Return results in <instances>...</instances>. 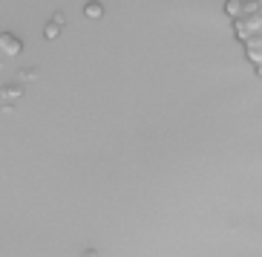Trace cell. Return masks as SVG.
Returning a JSON list of instances; mask_svg holds the SVG:
<instances>
[{"label":"cell","instance_id":"1","mask_svg":"<svg viewBox=\"0 0 262 257\" xmlns=\"http://www.w3.org/2000/svg\"><path fill=\"white\" fill-rule=\"evenodd\" d=\"M259 32H262V3L259 0H245L242 17L233 21V35H236L242 44H248V41L256 38Z\"/></svg>","mask_w":262,"mask_h":257},{"label":"cell","instance_id":"2","mask_svg":"<svg viewBox=\"0 0 262 257\" xmlns=\"http://www.w3.org/2000/svg\"><path fill=\"white\" fill-rule=\"evenodd\" d=\"M24 52V41L12 35V32H0V55L3 58H17Z\"/></svg>","mask_w":262,"mask_h":257},{"label":"cell","instance_id":"3","mask_svg":"<svg viewBox=\"0 0 262 257\" xmlns=\"http://www.w3.org/2000/svg\"><path fill=\"white\" fill-rule=\"evenodd\" d=\"M20 95H24V87H20V84H6V87H0V107H9V104L20 102Z\"/></svg>","mask_w":262,"mask_h":257},{"label":"cell","instance_id":"4","mask_svg":"<svg viewBox=\"0 0 262 257\" xmlns=\"http://www.w3.org/2000/svg\"><path fill=\"white\" fill-rule=\"evenodd\" d=\"M245 52H248V61H251L254 72L262 78V44H251V47H245Z\"/></svg>","mask_w":262,"mask_h":257},{"label":"cell","instance_id":"5","mask_svg":"<svg viewBox=\"0 0 262 257\" xmlns=\"http://www.w3.org/2000/svg\"><path fill=\"white\" fill-rule=\"evenodd\" d=\"M225 12H228L231 21L242 17V12H245V0H225Z\"/></svg>","mask_w":262,"mask_h":257},{"label":"cell","instance_id":"6","mask_svg":"<svg viewBox=\"0 0 262 257\" xmlns=\"http://www.w3.org/2000/svg\"><path fill=\"white\" fill-rule=\"evenodd\" d=\"M84 15L90 17V21H101V17H104V6H101V3H86L84 6Z\"/></svg>","mask_w":262,"mask_h":257},{"label":"cell","instance_id":"7","mask_svg":"<svg viewBox=\"0 0 262 257\" xmlns=\"http://www.w3.org/2000/svg\"><path fill=\"white\" fill-rule=\"evenodd\" d=\"M61 29H63L61 24H55V21H49V24L43 26V38H47V41H58V38H61Z\"/></svg>","mask_w":262,"mask_h":257},{"label":"cell","instance_id":"8","mask_svg":"<svg viewBox=\"0 0 262 257\" xmlns=\"http://www.w3.org/2000/svg\"><path fill=\"white\" fill-rule=\"evenodd\" d=\"M52 21H55V24H61V26H63V24H67V17H63V15H61V12H55V15H52Z\"/></svg>","mask_w":262,"mask_h":257},{"label":"cell","instance_id":"9","mask_svg":"<svg viewBox=\"0 0 262 257\" xmlns=\"http://www.w3.org/2000/svg\"><path fill=\"white\" fill-rule=\"evenodd\" d=\"M81 257H98V251H93V249H86V251H84V254H81Z\"/></svg>","mask_w":262,"mask_h":257}]
</instances>
